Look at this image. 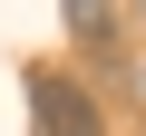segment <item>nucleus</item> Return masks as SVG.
<instances>
[{"label": "nucleus", "instance_id": "nucleus-2", "mask_svg": "<svg viewBox=\"0 0 146 136\" xmlns=\"http://www.w3.org/2000/svg\"><path fill=\"white\" fill-rule=\"evenodd\" d=\"M58 20H68V39H78V49H98V39L117 29V0H58Z\"/></svg>", "mask_w": 146, "mask_h": 136}, {"label": "nucleus", "instance_id": "nucleus-3", "mask_svg": "<svg viewBox=\"0 0 146 136\" xmlns=\"http://www.w3.org/2000/svg\"><path fill=\"white\" fill-rule=\"evenodd\" d=\"M136 88H146V68H136Z\"/></svg>", "mask_w": 146, "mask_h": 136}, {"label": "nucleus", "instance_id": "nucleus-1", "mask_svg": "<svg viewBox=\"0 0 146 136\" xmlns=\"http://www.w3.org/2000/svg\"><path fill=\"white\" fill-rule=\"evenodd\" d=\"M29 126H39V136H107L98 97H88L78 78H58V68H29Z\"/></svg>", "mask_w": 146, "mask_h": 136}]
</instances>
